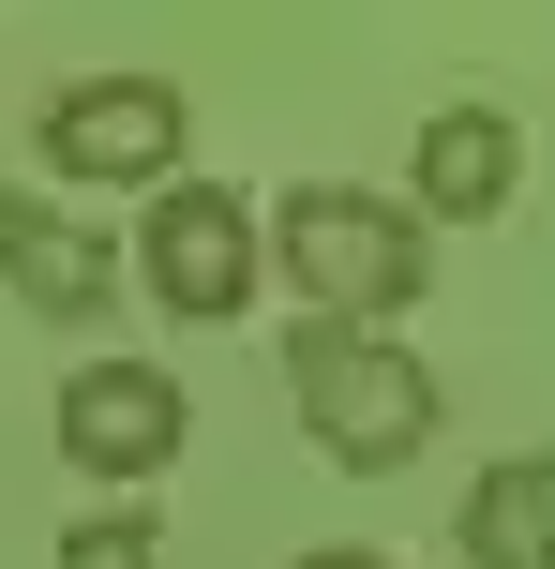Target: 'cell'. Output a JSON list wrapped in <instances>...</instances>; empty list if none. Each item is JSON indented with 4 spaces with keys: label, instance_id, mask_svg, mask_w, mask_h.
I'll return each instance as SVG.
<instances>
[{
    "label": "cell",
    "instance_id": "cell-10",
    "mask_svg": "<svg viewBox=\"0 0 555 569\" xmlns=\"http://www.w3.org/2000/svg\"><path fill=\"white\" fill-rule=\"evenodd\" d=\"M286 569H390V555H360V540H316V555H286Z\"/></svg>",
    "mask_w": 555,
    "mask_h": 569
},
{
    "label": "cell",
    "instance_id": "cell-7",
    "mask_svg": "<svg viewBox=\"0 0 555 569\" xmlns=\"http://www.w3.org/2000/svg\"><path fill=\"white\" fill-rule=\"evenodd\" d=\"M0 284L30 315H60V330H90L120 300V240L76 226V210H46V196H16V166H0Z\"/></svg>",
    "mask_w": 555,
    "mask_h": 569
},
{
    "label": "cell",
    "instance_id": "cell-3",
    "mask_svg": "<svg viewBox=\"0 0 555 569\" xmlns=\"http://www.w3.org/2000/svg\"><path fill=\"white\" fill-rule=\"evenodd\" d=\"M136 270H150V300L180 330H226V315H256V210L226 180H166L136 210Z\"/></svg>",
    "mask_w": 555,
    "mask_h": 569
},
{
    "label": "cell",
    "instance_id": "cell-4",
    "mask_svg": "<svg viewBox=\"0 0 555 569\" xmlns=\"http://www.w3.org/2000/svg\"><path fill=\"white\" fill-rule=\"evenodd\" d=\"M180 136H196V106H180L166 76H76L30 150H46V180H150V196H166Z\"/></svg>",
    "mask_w": 555,
    "mask_h": 569
},
{
    "label": "cell",
    "instance_id": "cell-5",
    "mask_svg": "<svg viewBox=\"0 0 555 569\" xmlns=\"http://www.w3.org/2000/svg\"><path fill=\"white\" fill-rule=\"evenodd\" d=\"M180 435H196V420H180V375H150V360H76V375H60V450H76L90 465V480H166V465H180Z\"/></svg>",
    "mask_w": 555,
    "mask_h": 569
},
{
    "label": "cell",
    "instance_id": "cell-6",
    "mask_svg": "<svg viewBox=\"0 0 555 569\" xmlns=\"http://www.w3.org/2000/svg\"><path fill=\"white\" fill-rule=\"evenodd\" d=\"M526 196V136H511V106H436L406 136V226H496V210Z\"/></svg>",
    "mask_w": 555,
    "mask_h": 569
},
{
    "label": "cell",
    "instance_id": "cell-8",
    "mask_svg": "<svg viewBox=\"0 0 555 569\" xmlns=\"http://www.w3.org/2000/svg\"><path fill=\"white\" fill-rule=\"evenodd\" d=\"M466 569H555V450H511L466 480Z\"/></svg>",
    "mask_w": 555,
    "mask_h": 569
},
{
    "label": "cell",
    "instance_id": "cell-9",
    "mask_svg": "<svg viewBox=\"0 0 555 569\" xmlns=\"http://www.w3.org/2000/svg\"><path fill=\"white\" fill-rule=\"evenodd\" d=\"M60 569H166V525L150 510H76L60 525Z\"/></svg>",
    "mask_w": 555,
    "mask_h": 569
},
{
    "label": "cell",
    "instance_id": "cell-2",
    "mask_svg": "<svg viewBox=\"0 0 555 569\" xmlns=\"http://www.w3.org/2000/svg\"><path fill=\"white\" fill-rule=\"evenodd\" d=\"M286 405L316 420V450L346 465V480H390V465L436 450V375H420L390 330H330V315H300V330H286Z\"/></svg>",
    "mask_w": 555,
    "mask_h": 569
},
{
    "label": "cell",
    "instance_id": "cell-1",
    "mask_svg": "<svg viewBox=\"0 0 555 569\" xmlns=\"http://www.w3.org/2000/svg\"><path fill=\"white\" fill-rule=\"evenodd\" d=\"M270 270H286V300H300V315H330V330H390V315L436 284V240L406 226V196L300 180V196L270 210Z\"/></svg>",
    "mask_w": 555,
    "mask_h": 569
}]
</instances>
